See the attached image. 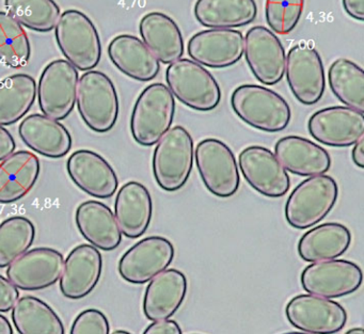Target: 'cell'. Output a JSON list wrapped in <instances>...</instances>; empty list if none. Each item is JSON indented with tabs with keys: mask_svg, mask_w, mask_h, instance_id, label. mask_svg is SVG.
<instances>
[{
	"mask_svg": "<svg viewBox=\"0 0 364 334\" xmlns=\"http://www.w3.org/2000/svg\"><path fill=\"white\" fill-rule=\"evenodd\" d=\"M176 99L161 82L146 87L136 101L131 117V133L142 146H153L171 129Z\"/></svg>",
	"mask_w": 364,
	"mask_h": 334,
	"instance_id": "obj_4",
	"label": "cell"
},
{
	"mask_svg": "<svg viewBox=\"0 0 364 334\" xmlns=\"http://www.w3.org/2000/svg\"><path fill=\"white\" fill-rule=\"evenodd\" d=\"M308 129L323 146L348 148L364 136L363 112L347 106L323 108L310 117Z\"/></svg>",
	"mask_w": 364,
	"mask_h": 334,
	"instance_id": "obj_17",
	"label": "cell"
},
{
	"mask_svg": "<svg viewBox=\"0 0 364 334\" xmlns=\"http://www.w3.org/2000/svg\"><path fill=\"white\" fill-rule=\"evenodd\" d=\"M67 170L74 184L91 197L108 199L118 189L119 180L114 168L93 151L74 152L68 159Z\"/></svg>",
	"mask_w": 364,
	"mask_h": 334,
	"instance_id": "obj_20",
	"label": "cell"
},
{
	"mask_svg": "<svg viewBox=\"0 0 364 334\" xmlns=\"http://www.w3.org/2000/svg\"><path fill=\"white\" fill-rule=\"evenodd\" d=\"M114 214L122 235L129 239L141 237L152 221L153 201L150 191L136 181L123 185L117 195Z\"/></svg>",
	"mask_w": 364,
	"mask_h": 334,
	"instance_id": "obj_22",
	"label": "cell"
},
{
	"mask_svg": "<svg viewBox=\"0 0 364 334\" xmlns=\"http://www.w3.org/2000/svg\"><path fill=\"white\" fill-rule=\"evenodd\" d=\"M328 82L341 103L364 112V73L359 65L347 59H338L330 65Z\"/></svg>",
	"mask_w": 364,
	"mask_h": 334,
	"instance_id": "obj_33",
	"label": "cell"
},
{
	"mask_svg": "<svg viewBox=\"0 0 364 334\" xmlns=\"http://www.w3.org/2000/svg\"><path fill=\"white\" fill-rule=\"evenodd\" d=\"M345 12L350 18L363 22L364 21V0H342Z\"/></svg>",
	"mask_w": 364,
	"mask_h": 334,
	"instance_id": "obj_42",
	"label": "cell"
},
{
	"mask_svg": "<svg viewBox=\"0 0 364 334\" xmlns=\"http://www.w3.org/2000/svg\"><path fill=\"white\" fill-rule=\"evenodd\" d=\"M338 198V183L333 178L326 174L309 176L289 195L285 219L294 229H310L330 214Z\"/></svg>",
	"mask_w": 364,
	"mask_h": 334,
	"instance_id": "obj_3",
	"label": "cell"
},
{
	"mask_svg": "<svg viewBox=\"0 0 364 334\" xmlns=\"http://www.w3.org/2000/svg\"><path fill=\"white\" fill-rule=\"evenodd\" d=\"M35 78L14 74L0 82V125L10 126L22 120L37 97Z\"/></svg>",
	"mask_w": 364,
	"mask_h": 334,
	"instance_id": "obj_31",
	"label": "cell"
},
{
	"mask_svg": "<svg viewBox=\"0 0 364 334\" xmlns=\"http://www.w3.org/2000/svg\"><path fill=\"white\" fill-rule=\"evenodd\" d=\"M16 144L14 136L3 125H0V161L11 155L16 151Z\"/></svg>",
	"mask_w": 364,
	"mask_h": 334,
	"instance_id": "obj_41",
	"label": "cell"
},
{
	"mask_svg": "<svg viewBox=\"0 0 364 334\" xmlns=\"http://www.w3.org/2000/svg\"><path fill=\"white\" fill-rule=\"evenodd\" d=\"M238 165L246 182L259 195L278 199L289 190V173L269 149L247 146L238 156Z\"/></svg>",
	"mask_w": 364,
	"mask_h": 334,
	"instance_id": "obj_14",
	"label": "cell"
},
{
	"mask_svg": "<svg viewBox=\"0 0 364 334\" xmlns=\"http://www.w3.org/2000/svg\"><path fill=\"white\" fill-rule=\"evenodd\" d=\"M347 333H349V334H353V333L363 334L364 333V330L362 329V328H353V329L349 330V331L347 332Z\"/></svg>",
	"mask_w": 364,
	"mask_h": 334,
	"instance_id": "obj_45",
	"label": "cell"
},
{
	"mask_svg": "<svg viewBox=\"0 0 364 334\" xmlns=\"http://www.w3.org/2000/svg\"><path fill=\"white\" fill-rule=\"evenodd\" d=\"M285 315L294 328L306 333H338L347 323V312L342 304L312 293L291 298Z\"/></svg>",
	"mask_w": 364,
	"mask_h": 334,
	"instance_id": "obj_10",
	"label": "cell"
},
{
	"mask_svg": "<svg viewBox=\"0 0 364 334\" xmlns=\"http://www.w3.org/2000/svg\"><path fill=\"white\" fill-rule=\"evenodd\" d=\"M166 80L172 95L196 112L216 109L221 90L210 71L191 59H178L166 70Z\"/></svg>",
	"mask_w": 364,
	"mask_h": 334,
	"instance_id": "obj_7",
	"label": "cell"
},
{
	"mask_svg": "<svg viewBox=\"0 0 364 334\" xmlns=\"http://www.w3.org/2000/svg\"><path fill=\"white\" fill-rule=\"evenodd\" d=\"M14 328L10 323L9 319L0 313V334H12Z\"/></svg>",
	"mask_w": 364,
	"mask_h": 334,
	"instance_id": "obj_44",
	"label": "cell"
},
{
	"mask_svg": "<svg viewBox=\"0 0 364 334\" xmlns=\"http://www.w3.org/2000/svg\"><path fill=\"white\" fill-rule=\"evenodd\" d=\"M196 165L202 182L215 197H233L240 185V170L233 151L216 138H206L196 146Z\"/></svg>",
	"mask_w": 364,
	"mask_h": 334,
	"instance_id": "obj_8",
	"label": "cell"
},
{
	"mask_svg": "<svg viewBox=\"0 0 364 334\" xmlns=\"http://www.w3.org/2000/svg\"><path fill=\"white\" fill-rule=\"evenodd\" d=\"M114 333H129V332L127 331H114Z\"/></svg>",
	"mask_w": 364,
	"mask_h": 334,
	"instance_id": "obj_46",
	"label": "cell"
},
{
	"mask_svg": "<svg viewBox=\"0 0 364 334\" xmlns=\"http://www.w3.org/2000/svg\"><path fill=\"white\" fill-rule=\"evenodd\" d=\"M304 9V0H266V22L272 33L289 35L299 23Z\"/></svg>",
	"mask_w": 364,
	"mask_h": 334,
	"instance_id": "obj_37",
	"label": "cell"
},
{
	"mask_svg": "<svg viewBox=\"0 0 364 334\" xmlns=\"http://www.w3.org/2000/svg\"><path fill=\"white\" fill-rule=\"evenodd\" d=\"M182 332L180 325L176 320L169 318L153 321L144 330L146 334H181Z\"/></svg>",
	"mask_w": 364,
	"mask_h": 334,
	"instance_id": "obj_40",
	"label": "cell"
},
{
	"mask_svg": "<svg viewBox=\"0 0 364 334\" xmlns=\"http://www.w3.org/2000/svg\"><path fill=\"white\" fill-rule=\"evenodd\" d=\"M110 332L109 321L102 311L88 308L82 311L71 328L72 334L100 333L108 334Z\"/></svg>",
	"mask_w": 364,
	"mask_h": 334,
	"instance_id": "obj_38",
	"label": "cell"
},
{
	"mask_svg": "<svg viewBox=\"0 0 364 334\" xmlns=\"http://www.w3.org/2000/svg\"><path fill=\"white\" fill-rule=\"evenodd\" d=\"M78 72L69 61H53L42 72L37 88L40 109L46 116L63 121L76 104Z\"/></svg>",
	"mask_w": 364,
	"mask_h": 334,
	"instance_id": "obj_11",
	"label": "cell"
},
{
	"mask_svg": "<svg viewBox=\"0 0 364 334\" xmlns=\"http://www.w3.org/2000/svg\"><path fill=\"white\" fill-rule=\"evenodd\" d=\"M55 37L61 53L76 70L91 71L102 57V44L97 27L84 12L67 10L60 14Z\"/></svg>",
	"mask_w": 364,
	"mask_h": 334,
	"instance_id": "obj_6",
	"label": "cell"
},
{
	"mask_svg": "<svg viewBox=\"0 0 364 334\" xmlns=\"http://www.w3.org/2000/svg\"><path fill=\"white\" fill-rule=\"evenodd\" d=\"M351 158H353V163L360 169L364 168V136L361 139L358 140L353 144V151H351Z\"/></svg>",
	"mask_w": 364,
	"mask_h": 334,
	"instance_id": "obj_43",
	"label": "cell"
},
{
	"mask_svg": "<svg viewBox=\"0 0 364 334\" xmlns=\"http://www.w3.org/2000/svg\"><path fill=\"white\" fill-rule=\"evenodd\" d=\"M12 321L21 334H63V320L46 302L33 296L18 298L12 308Z\"/></svg>",
	"mask_w": 364,
	"mask_h": 334,
	"instance_id": "obj_32",
	"label": "cell"
},
{
	"mask_svg": "<svg viewBox=\"0 0 364 334\" xmlns=\"http://www.w3.org/2000/svg\"><path fill=\"white\" fill-rule=\"evenodd\" d=\"M244 53L255 77L265 86H274L283 80L287 54L276 33L264 26L247 31Z\"/></svg>",
	"mask_w": 364,
	"mask_h": 334,
	"instance_id": "obj_15",
	"label": "cell"
},
{
	"mask_svg": "<svg viewBox=\"0 0 364 334\" xmlns=\"http://www.w3.org/2000/svg\"><path fill=\"white\" fill-rule=\"evenodd\" d=\"M20 298L18 287L8 278L0 274V313H7L12 310Z\"/></svg>",
	"mask_w": 364,
	"mask_h": 334,
	"instance_id": "obj_39",
	"label": "cell"
},
{
	"mask_svg": "<svg viewBox=\"0 0 364 334\" xmlns=\"http://www.w3.org/2000/svg\"><path fill=\"white\" fill-rule=\"evenodd\" d=\"M245 39L236 29L210 28L196 33L188 41L189 57L210 69H225L240 63Z\"/></svg>",
	"mask_w": 364,
	"mask_h": 334,
	"instance_id": "obj_18",
	"label": "cell"
},
{
	"mask_svg": "<svg viewBox=\"0 0 364 334\" xmlns=\"http://www.w3.org/2000/svg\"><path fill=\"white\" fill-rule=\"evenodd\" d=\"M284 74L291 93L302 105L321 101L326 89L325 70L314 48L302 43L293 46L287 53Z\"/></svg>",
	"mask_w": 364,
	"mask_h": 334,
	"instance_id": "obj_12",
	"label": "cell"
},
{
	"mask_svg": "<svg viewBox=\"0 0 364 334\" xmlns=\"http://www.w3.org/2000/svg\"><path fill=\"white\" fill-rule=\"evenodd\" d=\"M76 104L85 124L95 133H108L118 121V93L103 72L91 70L78 80Z\"/></svg>",
	"mask_w": 364,
	"mask_h": 334,
	"instance_id": "obj_5",
	"label": "cell"
},
{
	"mask_svg": "<svg viewBox=\"0 0 364 334\" xmlns=\"http://www.w3.org/2000/svg\"><path fill=\"white\" fill-rule=\"evenodd\" d=\"M78 231L95 248L112 251L120 246L122 233L112 208L89 200L78 206L75 215Z\"/></svg>",
	"mask_w": 364,
	"mask_h": 334,
	"instance_id": "obj_26",
	"label": "cell"
},
{
	"mask_svg": "<svg viewBox=\"0 0 364 334\" xmlns=\"http://www.w3.org/2000/svg\"><path fill=\"white\" fill-rule=\"evenodd\" d=\"M274 155L287 171L296 176H319L327 173L331 168L328 151L300 136L279 139L274 146Z\"/></svg>",
	"mask_w": 364,
	"mask_h": 334,
	"instance_id": "obj_24",
	"label": "cell"
},
{
	"mask_svg": "<svg viewBox=\"0 0 364 334\" xmlns=\"http://www.w3.org/2000/svg\"><path fill=\"white\" fill-rule=\"evenodd\" d=\"M63 253L48 247L27 250L14 259L7 269V276L18 289L42 291L58 282L63 272Z\"/></svg>",
	"mask_w": 364,
	"mask_h": 334,
	"instance_id": "obj_16",
	"label": "cell"
},
{
	"mask_svg": "<svg viewBox=\"0 0 364 334\" xmlns=\"http://www.w3.org/2000/svg\"><path fill=\"white\" fill-rule=\"evenodd\" d=\"M35 238V225L26 217H10L0 223V268L8 267L24 254Z\"/></svg>",
	"mask_w": 364,
	"mask_h": 334,
	"instance_id": "obj_36",
	"label": "cell"
},
{
	"mask_svg": "<svg viewBox=\"0 0 364 334\" xmlns=\"http://www.w3.org/2000/svg\"><path fill=\"white\" fill-rule=\"evenodd\" d=\"M231 106L242 122L257 131L279 133L291 122L289 103L276 91L259 85L237 87L232 93Z\"/></svg>",
	"mask_w": 364,
	"mask_h": 334,
	"instance_id": "obj_1",
	"label": "cell"
},
{
	"mask_svg": "<svg viewBox=\"0 0 364 334\" xmlns=\"http://www.w3.org/2000/svg\"><path fill=\"white\" fill-rule=\"evenodd\" d=\"M153 153V176L167 193L180 190L188 182L193 167V139L181 125L170 129Z\"/></svg>",
	"mask_w": 364,
	"mask_h": 334,
	"instance_id": "obj_2",
	"label": "cell"
},
{
	"mask_svg": "<svg viewBox=\"0 0 364 334\" xmlns=\"http://www.w3.org/2000/svg\"><path fill=\"white\" fill-rule=\"evenodd\" d=\"M31 46L24 27L8 12L0 11V61L21 69L31 60Z\"/></svg>",
	"mask_w": 364,
	"mask_h": 334,
	"instance_id": "obj_35",
	"label": "cell"
},
{
	"mask_svg": "<svg viewBox=\"0 0 364 334\" xmlns=\"http://www.w3.org/2000/svg\"><path fill=\"white\" fill-rule=\"evenodd\" d=\"M5 7L16 22L38 33H50L60 18L55 0H5Z\"/></svg>",
	"mask_w": 364,
	"mask_h": 334,
	"instance_id": "obj_34",
	"label": "cell"
},
{
	"mask_svg": "<svg viewBox=\"0 0 364 334\" xmlns=\"http://www.w3.org/2000/svg\"><path fill=\"white\" fill-rule=\"evenodd\" d=\"M188 291L186 276L176 268L164 270L152 279L144 293V314L149 320L170 318L182 306Z\"/></svg>",
	"mask_w": 364,
	"mask_h": 334,
	"instance_id": "obj_21",
	"label": "cell"
},
{
	"mask_svg": "<svg viewBox=\"0 0 364 334\" xmlns=\"http://www.w3.org/2000/svg\"><path fill=\"white\" fill-rule=\"evenodd\" d=\"M103 271V257L92 244L74 248L63 263L60 291L65 298L80 300L97 287Z\"/></svg>",
	"mask_w": 364,
	"mask_h": 334,
	"instance_id": "obj_19",
	"label": "cell"
},
{
	"mask_svg": "<svg viewBox=\"0 0 364 334\" xmlns=\"http://www.w3.org/2000/svg\"><path fill=\"white\" fill-rule=\"evenodd\" d=\"M18 134L29 149L48 158L65 157L73 144L67 127L46 114H33L25 118Z\"/></svg>",
	"mask_w": 364,
	"mask_h": 334,
	"instance_id": "obj_23",
	"label": "cell"
},
{
	"mask_svg": "<svg viewBox=\"0 0 364 334\" xmlns=\"http://www.w3.org/2000/svg\"><path fill=\"white\" fill-rule=\"evenodd\" d=\"M40 161L28 151H18L0 161V204L26 197L40 176Z\"/></svg>",
	"mask_w": 364,
	"mask_h": 334,
	"instance_id": "obj_28",
	"label": "cell"
},
{
	"mask_svg": "<svg viewBox=\"0 0 364 334\" xmlns=\"http://www.w3.org/2000/svg\"><path fill=\"white\" fill-rule=\"evenodd\" d=\"M193 14L206 28L234 29L251 24L257 6L255 0H197Z\"/></svg>",
	"mask_w": 364,
	"mask_h": 334,
	"instance_id": "obj_30",
	"label": "cell"
},
{
	"mask_svg": "<svg viewBox=\"0 0 364 334\" xmlns=\"http://www.w3.org/2000/svg\"><path fill=\"white\" fill-rule=\"evenodd\" d=\"M350 244L351 233L346 225L327 222L306 232L298 242L297 250L300 259L314 263L342 257Z\"/></svg>",
	"mask_w": 364,
	"mask_h": 334,
	"instance_id": "obj_29",
	"label": "cell"
},
{
	"mask_svg": "<svg viewBox=\"0 0 364 334\" xmlns=\"http://www.w3.org/2000/svg\"><path fill=\"white\" fill-rule=\"evenodd\" d=\"M108 56L114 67L132 80L150 82L159 75L161 65L142 40L120 35L108 46Z\"/></svg>",
	"mask_w": 364,
	"mask_h": 334,
	"instance_id": "obj_25",
	"label": "cell"
},
{
	"mask_svg": "<svg viewBox=\"0 0 364 334\" xmlns=\"http://www.w3.org/2000/svg\"><path fill=\"white\" fill-rule=\"evenodd\" d=\"M363 274L359 265L347 259H327L311 263L300 276L302 289L308 293L336 299L357 291Z\"/></svg>",
	"mask_w": 364,
	"mask_h": 334,
	"instance_id": "obj_9",
	"label": "cell"
},
{
	"mask_svg": "<svg viewBox=\"0 0 364 334\" xmlns=\"http://www.w3.org/2000/svg\"><path fill=\"white\" fill-rule=\"evenodd\" d=\"M140 36L159 63L170 65L184 55V40L178 25L167 14L150 12L140 21Z\"/></svg>",
	"mask_w": 364,
	"mask_h": 334,
	"instance_id": "obj_27",
	"label": "cell"
},
{
	"mask_svg": "<svg viewBox=\"0 0 364 334\" xmlns=\"http://www.w3.org/2000/svg\"><path fill=\"white\" fill-rule=\"evenodd\" d=\"M176 250L168 238L150 236L132 246L119 262L121 278L131 284H144L167 269Z\"/></svg>",
	"mask_w": 364,
	"mask_h": 334,
	"instance_id": "obj_13",
	"label": "cell"
}]
</instances>
